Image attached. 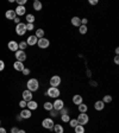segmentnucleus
I'll return each instance as SVG.
<instances>
[{
    "instance_id": "a18cd8bd",
    "label": "nucleus",
    "mask_w": 119,
    "mask_h": 133,
    "mask_svg": "<svg viewBox=\"0 0 119 133\" xmlns=\"http://www.w3.org/2000/svg\"><path fill=\"white\" fill-rule=\"evenodd\" d=\"M0 133H7V132H6V130L4 127H0Z\"/></svg>"
},
{
    "instance_id": "2f4dec72",
    "label": "nucleus",
    "mask_w": 119,
    "mask_h": 133,
    "mask_svg": "<svg viewBox=\"0 0 119 133\" xmlns=\"http://www.w3.org/2000/svg\"><path fill=\"white\" fill-rule=\"evenodd\" d=\"M78 120H76V119H70L69 120V126H70V127H73V128H74L75 127V126H78Z\"/></svg>"
},
{
    "instance_id": "4be33fe9",
    "label": "nucleus",
    "mask_w": 119,
    "mask_h": 133,
    "mask_svg": "<svg viewBox=\"0 0 119 133\" xmlns=\"http://www.w3.org/2000/svg\"><path fill=\"white\" fill-rule=\"evenodd\" d=\"M32 7H33L35 11H41L42 7H43V5H42V3L39 1V0H35L33 4H32Z\"/></svg>"
},
{
    "instance_id": "9b49d317",
    "label": "nucleus",
    "mask_w": 119,
    "mask_h": 133,
    "mask_svg": "<svg viewBox=\"0 0 119 133\" xmlns=\"http://www.w3.org/2000/svg\"><path fill=\"white\" fill-rule=\"evenodd\" d=\"M23 100H24V101H26V102H29V101H31V100H32V91H30V90H28V89H26V90H24L23 91Z\"/></svg>"
},
{
    "instance_id": "393cba45",
    "label": "nucleus",
    "mask_w": 119,
    "mask_h": 133,
    "mask_svg": "<svg viewBox=\"0 0 119 133\" xmlns=\"http://www.w3.org/2000/svg\"><path fill=\"white\" fill-rule=\"evenodd\" d=\"M35 36L37 37V38H43V37L45 36V32H44V30H43V29H37L36 30V35H35Z\"/></svg>"
},
{
    "instance_id": "a878e982",
    "label": "nucleus",
    "mask_w": 119,
    "mask_h": 133,
    "mask_svg": "<svg viewBox=\"0 0 119 133\" xmlns=\"http://www.w3.org/2000/svg\"><path fill=\"white\" fill-rule=\"evenodd\" d=\"M43 108H44L45 111L50 112V111H51V109H54V108H53V102H49V101H45V102H44V105H43Z\"/></svg>"
},
{
    "instance_id": "4468645a",
    "label": "nucleus",
    "mask_w": 119,
    "mask_h": 133,
    "mask_svg": "<svg viewBox=\"0 0 119 133\" xmlns=\"http://www.w3.org/2000/svg\"><path fill=\"white\" fill-rule=\"evenodd\" d=\"M26 108H28V109H30V111H36L37 108H38V103H37L36 101L31 100V101L26 102Z\"/></svg>"
},
{
    "instance_id": "9d476101",
    "label": "nucleus",
    "mask_w": 119,
    "mask_h": 133,
    "mask_svg": "<svg viewBox=\"0 0 119 133\" xmlns=\"http://www.w3.org/2000/svg\"><path fill=\"white\" fill-rule=\"evenodd\" d=\"M19 115H20V118H22V119H30L31 115H32V113H31L30 109H28V108H24V109L20 112Z\"/></svg>"
},
{
    "instance_id": "6e6552de",
    "label": "nucleus",
    "mask_w": 119,
    "mask_h": 133,
    "mask_svg": "<svg viewBox=\"0 0 119 133\" xmlns=\"http://www.w3.org/2000/svg\"><path fill=\"white\" fill-rule=\"evenodd\" d=\"M64 107V101L62 99H55V101L53 102V108L55 111L60 112L62 108Z\"/></svg>"
},
{
    "instance_id": "49530a36",
    "label": "nucleus",
    "mask_w": 119,
    "mask_h": 133,
    "mask_svg": "<svg viewBox=\"0 0 119 133\" xmlns=\"http://www.w3.org/2000/svg\"><path fill=\"white\" fill-rule=\"evenodd\" d=\"M18 133H26V132H25L24 130H19V131H18Z\"/></svg>"
},
{
    "instance_id": "0eeeda50",
    "label": "nucleus",
    "mask_w": 119,
    "mask_h": 133,
    "mask_svg": "<svg viewBox=\"0 0 119 133\" xmlns=\"http://www.w3.org/2000/svg\"><path fill=\"white\" fill-rule=\"evenodd\" d=\"M25 32H26V25L24 23H19V24H17L16 26V33L18 36H24Z\"/></svg>"
},
{
    "instance_id": "ddd939ff",
    "label": "nucleus",
    "mask_w": 119,
    "mask_h": 133,
    "mask_svg": "<svg viewBox=\"0 0 119 133\" xmlns=\"http://www.w3.org/2000/svg\"><path fill=\"white\" fill-rule=\"evenodd\" d=\"M7 48L11 51H13V52H16L17 50H19V48H18V43H17L16 41H10L7 44Z\"/></svg>"
},
{
    "instance_id": "72a5a7b5",
    "label": "nucleus",
    "mask_w": 119,
    "mask_h": 133,
    "mask_svg": "<svg viewBox=\"0 0 119 133\" xmlns=\"http://www.w3.org/2000/svg\"><path fill=\"white\" fill-rule=\"evenodd\" d=\"M58 115V112L57 111H55V109H51V111H50V116H51V118H54V116H57Z\"/></svg>"
},
{
    "instance_id": "e433bc0d",
    "label": "nucleus",
    "mask_w": 119,
    "mask_h": 133,
    "mask_svg": "<svg viewBox=\"0 0 119 133\" xmlns=\"http://www.w3.org/2000/svg\"><path fill=\"white\" fill-rule=\"evenodd\" d=\"M23 75H24V76H28L29 74H30V69H28V68H24V70H23Z\"/></svg>"
},
{
    "instance_id": "aec40b11",
    "label": "nucleus",
    "mask_w": 119,
    "mask_h": 133,
    "mask_svg": "<svg viewBox=\"0 0 119 133\" xmlns=\"http://www.w3.org/2000/svg\"><path fill=\"white\" fill-rule=\"evenodd\" d=\"M5 17L7 18V19H10V20H13L17 16H16V12H14V10H7V12L5 13Z\"/></svg>"
},
{
    "instance_id": "58836bf2",
    "label": "nucleus",
    "mask_w": 119,
    "mask_h": 133,
    "mask_svg": "<svg viewBox=\"0 0 119 133\" xmlns=\"http://www.w3.org/2000/svg\"><path fill=\"white\" fill-rule=\"evenodd\" d=\"M4 69H5V62L0 59V71H3Z\"/></svg>"
},
{
    "instance_id": "473e14b6",
    "label": "nucleus",
    "mask_w": 119,
    "mask_h": 133,
    "mask_svg": "<svg viewBox=\"0 0 119 133\" xmlns=\"http://www.w3.org/2000/svg\"><path fill=\"white\" fill-rule=\"evenodd\" d=\"M25 25H26V31L35 30V25H33V24H25Z\"/></svg>"
},
{
    "instance_id": "7ed1b4c3",
    "label": "nucleus",
    "mask_w": 119,
    "mask_h": 133,
    "mask_svg": "<svg viewBox=\"0 0 119 133\" xmlns=\"http://www.w3.org/2000/svg\"><path fill=\"white\" fill-rule=\"evenodd\" d=\"M76 120H78V124L79 125H82V126H85V125L88 124L89 116H88V114H86V113H80L78 115V118H76Z\"/></svg>"
},
{
    "instance_id": "a19ab883",
    "label": "nucleus",
    "mask_w": 119,
    "mask_h": 133,
    "mask_svg": "<svg viewBox=\"0 0 119 133\" xmlns=\"http://www.w3.org/2000/svg\"><path fill=\"white\" fill-rule=\"evenodd\" d=\"M88 3H89V5L95 6V5H98V0H89Z\"/></svg>"
},
{
    "instance_id": "1a4fd4ad",
    "label": "nucleus",
    "mask_w": 119,
    "mask_h": 133,
    "mask_svg": "<svg viewBox=\"0 0 119 133\" xmlns=\"http://www.w3.org/2000/svg\"><path fill=\"white\" fill-rule=\"evenodd\" d=\"M26 52L25 51H23V50H17L16 51V59L18 62H24L26 61Z\"/></svg>"
},
{
    "instance_id": "c85d7f7f",
    "label": "nucleus",
    "mask_w": 119,
    "mask_h": 133,
    "mask_svg": "<svg viewBox=\"0 0 119 133\" xmlns=\"http://www.w3.org/2000/svg\"><path fill=\"white\" fill-rule=\"evenodd\" d=\"M104 103H111L112 102V96L111 95H105V96L103 97V100H101Z\"/></svg>"
},
{
    "instance_id": "5701e85b",
    "label": "nucleus",
    "mask_w": 119,
    "mask_h": 133,
    "mask_svg": "<svg viewBox=\"0 0 119 133\" xmlns=\"http://www.w3.org/2000/svg\"><path fill=\"white\" fill-rule=\"evenodd\" d=\"M78 107H79V112H80V113H87V111H88V106L83 102L81 103V105H79Z\"/></svg>"
},
{
    "instance_id": "cd10ccee",
    "label": "nucleus",
    "mask_w": 119,
    "mask_h": 133,
    "mask_svg": "<svg viewBox=\"0 0 119 133\" xmlns=\"http://www.w3.org/2000/svg\"><path fill=\"white\" fill-rule=\"evenodd\" d=\"M87 31H88L87 25H80V26H79V32H80L81 35H86Z\"/></svg>"
},
{
    "instance_id": "20e7f679",
    "label": "nucleus",
    "mask_w": 119,
    "mask_h": 133,
    "mask_svg": "<svg viewBox=\"0 0 119 133\" xmlns=\"http://www.w3.org/2000/svg\"><path fill=\"white\" fill-rule=\"evenodd\" d=\"M54 125H55V121L53 120V118H45L43 121H42V126L47 130H53Z\"/></svg>"
},
{
    "instance_id": "423d86ee",
    "label": "nucleus",
    "mask_w": 119,
    "mask_h": 133,
    "mask_svg": "<svg viewBox=\"0 0 119 133\" xmlns=\"http://www.w3.org/2000/svg\"><path fill=\"white\" fill-rule=\"evenodd\" d=\"M61 82H62V80L58 75H54V76H51V78H50V81H49L50 87H56V88H58V86L61 84Z\"/></svg>"
},
{
    "instance_id": "bb28decb",
    "label": "nucleus",
    "mask_w": 119,
    "mask_h": 133,
    "mask_svg": "<svg viewBox=\"0 0 119 133\" xmlns=\"http://www.w3.org/2000/svg\"><path fill=\"white\" fill-rule=\"evenodd\" d=\"M74 130H75V133H85L86 132V131H85V126H82V125H78V126H75Z\"/></svg>"
},
{
    "instance_id": "4c0bfd02",
    "label": "nucleus",
    "mask_w": 119,
    "mask_h": 133,
    "mask_svg": "<svg viewBox=\"0 0 119 133\" xmlns=\"http://www.w3.org/2000/svg\"><path fill=\"white\" fill-rule=\"evenodd\" d=\"M19 106L23 108V109H24V108H26V101H24V100H22V101H20V102H19Z\"/></svg>"
},
{
    "instance_id": "b1692460",
    "label": "nucleus",
    "mask_w": 119,
    "mask_h": 133,
    "mask_svg": "<svg viewBox=\"0 0 119 133\" xmlns=\"http://www.w3.org/2000/svg\"><path fill=\"white\" fill-rule=\"evenodd\" d=\"M35 20H36V18H35L33 14H26V24H33Z\"/></svg>"
},
{
    "instance_id": "7c9ffc66",
    "label": "nucleus",
    "mask_w": 119,
    "mask_h": 133,
    "mask_svg": "<svg viewBox=\"0 0 119 133\" xmlns=\"http://www.w3.org/2000/svg\"><path fill=\"white\" fill-rule=\"evenodd\" d=\"M61 120L63 122H69V120H70L69 114H62V115H61Z\"/></svg>"
},
{
    "instance_id": "6ab92c4d",
    "label": "nucleus",
    "mask_w": 119,
    "mask_h": 133,
    "mask_svg": "<svg viewBox=\"0 0 119 133\" xmlns=\"http://www.w3.org/2000/svg\"><path fill=\"white\" fill-rule=\"evenodd\" d=\"M51 131H54L55 133H64V128L61 124H55Z\"/></svg>"
},
{
    "instance_id": "f3484780",
    "label": "nucleus",
    "mask_w": 119,
    "mask_h": 133,
    "mask_svg": "<svg viewBox=\"0 0 119 133\" xmlns=\"http://www.w3.org/2000/svg\"><path fill=\"white\" fill-rule=\"evenodd\" d=\"M13 68H14V70H17V71H23L25 66H24V63H23V62L16 61L13 63Z\"/></svg>"
},
{
    "instance_id": "f8f14e48",
    "label": "nucleus",
    "mask_w": 119,
    "mask_h": 133,
    "mask_svg": "<svg viewBox=\"0 0 119 133\" xmlns=\"http://www.w3.org/2000/svg\"><path fill=\"white\" fill-rule=\"evenodd\" d=\"M37 41H38V38H37L35 35H31V36L28 37V39H26V44L28 45H36L37 44Z\"/></svg>"
},
{
    "instance_id": "f257e3e1",
    "label": "nucleus",
    "mask_w": 119,
    "mask_h": 133,
    "mask_svg": "<svg viewBox=\"0 0 119 133\" xmlns=\"http://www.w3.org/2000/svg\"><path fill=\"white\" fill-rule=\"evenodd\" d=\"M26 87H28V90L30 91H37L39 88V82L37 78H30V80L28 81V83H26Z\"/></svg>"
},
{
    "instance_id": "a211bd4d",
    "label": "nucleus",
    "mask_w": 119,
    "mask_h": 133,
    "mask_svg": "<svg viewBox=\"0 0 119 133\" xmlns=\"http://www.w3.org/2000/svg\"><path fill=\"white\" fill-rule=\"evenodd\" d=\"M94 108H95V111H103L104 108H105V103L101 100H98L94 103Z\"/></svg>"
},
{
    "instance_id": "79ce46f5",
    "label": "nucleus",
    "mask_w": 119,
    "mask_h": 133,
    "mask_svg": "<svg viewBox=\"0 0 119 133\" xmlns=\"http://www.w3.org/2000/svg\"><path fill=\"white\" fill-rule=\"evenodd\" d=\"M18 131H19V128H17V127L11 128V133H18Z\"/></svg>"
},
{
    "instance_id": "f03ea898",
    "label": "nucleus",
    "mask_w": 119,
    "mask_h": 133,
    "mask_svg": "<svg viewBox=\"0 0 119 133\" xmlns=\"http://www.w3.org/2000/svg\"><path fill=\"white\" fill-rule=\"evenodd\" d=\"M47 95L49 97H53V99H58V96L61 95V91L56 87H49L47 90Z\"/></svg>"
},
{
    "instance_id": "c9c22d12",
    "label": "nucleus",
    "mask_w": 119,
    "mask_h": 133,
    "mask_svg": "<svg viewBox=\"0 0 119 133\" xmlns=\"http://www.w3.org/2000/svg\"><path fill=\"white\" fill-rule=\"evenodd\" d=\"M17 4L18 6H24L26 4V0H17Z\"/></svg>"
},
{
    "instance_id": "dca6fc26",
    "label": "nucleus",
    "mask_w": 119,
    "mask_h": 133,
    "mask_svg": "<svg viewBox=\"0 0 119 133\" xmlns=\"http://www.w3.org/2000/svg\"><path fill=\"white\" fill-rule=\"evenodd\" d=\"M82 102H83V99H82V96H81V95L75 94L74 96H73V103H74V105L79 106V105H81Z\"/></svg>"
},
{
    "instance_id": "c756f323",
    "label": "nucleus",
    "mask_w": 119,
    "mask_h": 133,
    "mask_svg": "<svg viewBox=\"0 0 119 133\" xmlns=\"http://www.w3.org/2000/svg\"><path fill=\"white\" fill-rule=\"evenodd\" d=\"M18 48H19V50H23V51H25V49L28 48L26 42H20V43H18Z\"/></svg>"
},
{
    "instance_id": "ea45409f",
    "label": "nucleus",
    "mask_w": 119,
    "mask_h": 133,
    "mask_svg": "<svg viewBox=\"0 0 119 133\" xmlns=\"http://www.w3.org/2000/svg\"><path fill=\"white\" fill-rule=\"evenodd\" d=\"M87 23H88L87 18H81V25H87Z\"/></svg>"
},
{
    "instance_id": "412c9836",
    "label": "nucleus",
    "mask_w": 119,
    "mask_h": 133,
    "mask_svg": "<svg viewBox=\"0 0 119 133\" xmlns=\"http://www.w3.org/2000/svg\"><path fill=\"white\" fill-rule=\"evenodd\" d=\"M70 23H72L73 26H75V28H79L81 25V18H79V17H73L72 20H70Z\"/></svg>"
},
{
    "instance_id": "39448f33",
    "label": "nucleus",
    "mask_w": 119,
    "mask_h": 133,
    "mask_svg": "<svg viewBox=\"0 0 119 133\" xmlns=\"http://www.w3.org/2000/svg\"><path fill=\"white\" fill-rule=\"evenodd\" d=\"M37 45H38L39 49H48L50 45V41L48 38H45V37L39 38L38 41H37Z\"/></svg>"
},
{
    "instance_id": "c03bdc74",
    "label": "nucleus",
    "mask_w": 119,
    "mask_h": 133,
    "mask_svg": "<svg viewBox=\"0 0 119 133\" xmlns=\"http://www.w3.org/2000/svg\"><path fill=\"white\" fill-rule=\"evenodd\" d=\"M114 63L119 64V56H116V57H114Z\"/></svg>"
},
{
    "instance_id": "09e8293b",
    "label": "nucleus",
    "mask_w": 119,
    "mask_h": 133,
    "mask_svg": "<svg viewBox=\"0 0 119 133\" xmlns=\"http://www.w3.org/2000/svg\"><path fill=\"white\" fill-rule=\"evenodd\" d=\"M0 125H1V120H0Z\"/></svg>"
},
{
    "instance_id": "f704fd0d",
    "label": "nucleus",
    "mask_w": 119,
    "mask_h": 133,
    "mask_svg": "<svg viewBox=\"0 0 119 133\" xmlns=\"http://www.w3.org/2000/svg\"><path fill=\"white\" fill-rule=\"evenodd\" d=\"M60 112H61V113H60V114H61V115H62V114H69V109H68V108H67V107H63V108H62V109H61V111H60Z\"/></svg>"
},
{
    "instance_id": "2eb2a0df",
    "label": "nucleus",
    "mask_w": 119,
    "mask_h": 133,
    "mask_svg": "<svg viewBox=\"0 0 119 133\" xmlns=\"http://www.w3.org/2000/svg\"><path fill=\"white\" fill-rule=\"evenodd\" d=\"M14 12H16V16H18V17L24 16V14L26 13V8H25V6H17Z\"/></svg>"
},
{
    "instance_id": "37998d69",
    "label": "nucleus",
    "mask_w": 119,
    "mask_h": 133,
    "mask_svg": "<svg viewBox=\"0 0 119 133\" xmlns=\"http://www.w3.org/2000/svg\"><path fill=\"white\" fill-rule=\"evenodd\" d=\"M13 22L16 23V24H19V23H20V18H19V17H16V18L13 19Z\"/></svg>"
},
{
    "instance_id": "de8ad7c7",
    "label": "nucleus",
    "mask_w": 119,
    "mask_h": 133,
    "mask_svg": "<svg viewBox=\"0 0 119 133\" xmlns=\"http://www.w3.org/2000/svg\"><path fill=\"white\" fill-rule=\"evenodd\" d=\"M116 54H117V56H118V54H119V49H118V48H116Z\"/></svg>"
}]
</instances>
